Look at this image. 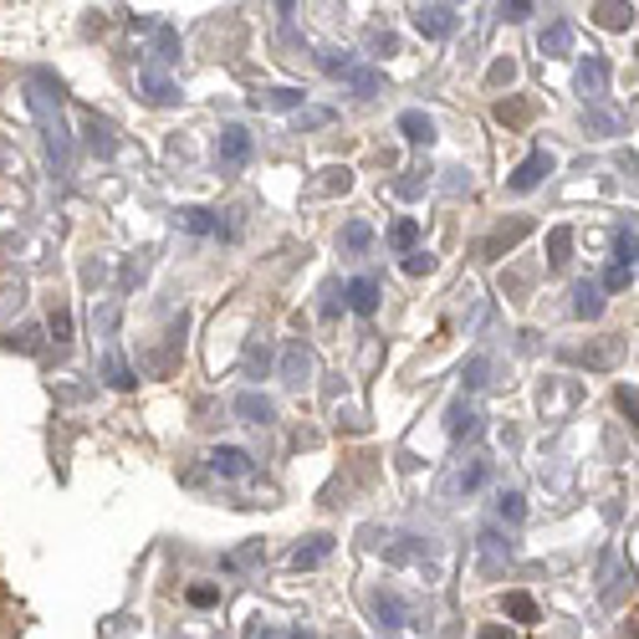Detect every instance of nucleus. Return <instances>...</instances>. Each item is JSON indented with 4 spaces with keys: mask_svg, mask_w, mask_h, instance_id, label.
I'll list each match as a JSON object with an SVG mask.
<instances>
[{
    "mask_svg": "<svg viewBox=\"0 0 639 639\" xmlns=\"http://www.w3.org/2000/svg\"><path fill=\"white\" fill-rule=\"evenodd\" d=\"M502 517L506 522H522V496H502Z\"/></svg>",
    "mask_w": 639,
    "mask_h": 639,
    "instance_id": "nucleus-14",
    "label": "nucleus"
},
{
    "mask_svg": "<svg viewBox=\"0 0 639 639\" xmlns=\"http://www.w3.org/2000/svg\"><path fill=\"white\" fill-rule=\"evenodd\" d=\"M578 312H584V318H594V312H599V292H594V287H584V292H578Z\"/></svg>",
    "mask_w": 639,
    "mask_h": 639,
    "instance_id": "nucleus-12",
    "label": "nucleus"
},
{
    "mask_svg": "<svg viewBox=\"0 0 639 639\" xmlns=\"http://www.w3.org/2000/svg\"><path fill=\"white\" fill-rule=\"evenodd\" d=\"M568 230H553V261H563V251H568Z\"/></svg>",
    "mask_w": 639,
    "mask_h": 639,
    "instance_id": "nucleus-17",
    "label": "nucleus"
},
{
    "mask_svg": "<svg viewBox=\"0 0 639 639\" xmlns=\"http://www.w3.org/2000/svg\"><path fill=\"white\" fill-rule=\"evenodd\" d=\"M486 639H506V635H502V629H492V635H486Z\"/></svg>",
    "mask_w": 639,
    "mask_h": 639,
    "instance_id": "nucleus-21",
    "label": "nucleus"
},
{
    "mask_svg": "<svg viewBox=\"0 0 639 639\" xmlns=\"http://www.w3.org/2000/svg\"><path fill=\"white\" fill-rule=\"evenodd\" d=\"M506 614H512L517 625H537V604L527 599V594H512V599H506Z\"/></svg>",
    "mask_w": 639,
    "mask_h": 639,
    "instance_id": "nucleus-3",
    "label": "nucleus"
},
{
    "mask_svg": "<svg viewBox=\"0 0 639 639\" xmlns=\"http://www.w3.org/2000/svg\"><path fill=\"white\" fill-rule=\"evenodd\" d=\"M261 558V543H251V547H240V553H230V563H236V568H246V563H256Z\"/></svg>",
    "mask_w": 639,
    "mask_h": 639,
    "instance_id": "nucleus-13",
    "label": "nucleus"
},
{
    "mask_svg": "<svg viewBox=\"0 0 639 639\" xmlns=\"http://www.w3.org/2000/svg\"><path fill=\"white\" fill-rule=\"evenodd\" d=\"M185 226L189 230H210V220H205V210H185Z\"/></svg>",
    "mask_w": 639,
    "mask_h": 639,
    "instance_id": "nucleus-18",
    "label": "nucleus"
},
{
    "mask_svg": "<svg viewBox=\"0 0 639 639\" xmlns=\"http://www.w3.org/2000/svg\"><path fill=\"white\" fill-rule=\"evenodd\" d=\"M215 599H220V594H215V588H189V604H200V609H210Z\"/></svg>",
    "mask_w": 639,
    "mask_h": 639,
    "instance_id": "nucleus-15",
    "label": "nucleus"
},
{
    "mask_svg": "<svg viewBox=\"0 0 639 639\" xmlns=\"http://www.w3.org/2000/svg\"><path fill=\"white\" fill-rule=\"evenodd\" d=\"M430 267H435V261H430V256H425V251H414V256H410V261H404V271H410V277H425V271H430Z\"/></svg>",
    "mask_w": 639,
    "mask_h": 639,
    "instance_id": "nucleus-11",
    "label": "nucleus"
},
{
    "mask_svg": "<svg viewBox=\"0 0 639 639\" xmlns=\"http://www.w3.org/2000/svg\"><path fill=\"white\" fill-rule=\"evenodd\" d=\"M543 169H547V154H533V159L517 169V179H512V189H533L537 179H543Z\"/></svg>",
    "mask_w": 639,
    "mask_h": 639,
    "instance_id": "nucleus-2",
    "label": "nucleus"
},
{
    "mask_svg": "<svg viewBox=\"0 0 639 639\" xmlns=\"http://www.w3.org/2000/svg\"><path fill=\"white\" fill-rule=\"evenodd\" d=\"M52 333H56V343L72 333V318H68V312H56V318H52Z\"/></svg>",
    "mask_w": 639,
    "mask_h": 639,
    "instance_id": "nucleus-16",
    "label": "nucleus"
},
{
    "mask_svg": "<svg viewBox=\"0 0 639 639\" xmlns=\"http://www.w3.org/2000/svg\"><path fill=\"white\" fill-rule=\"evenodd\" d=\"M400 128H404V134H410V138H430V123L420 118V113H404V118H400Z\"/></svg>",
    "mask_w": 639,
    "mask_h": 639,
    "instance_id": "nucleus-7",
    "label": "nucleus"
},
{
    "mask_svg": "<svg viewBox=\"0 0 639 639\" xmlns=\"http://www.w3.org/2000/svg\"><path fill=\"white\" fill-rule=\"evenodd\" d=\"M414 21H420V31H425V37H445V31L455 27V16L445 11V6H430V11H420Z\"/></svg>",
    "mask_w": 639,
    "mask_h": 639,
    "instance_id": "nucleus-1",
    "label": "nucleus"
},
{
    "mask_svg": "<svg viewBox=\"0 0 639 639\" xmlns=\"http://www.w3.org/2000/svg\"><path fill=\"white\" fill-rule=\"evenodd\" d=\"M210 466H215V471H226V476H240V471H246V455H240V451H215V455H210Z\"/></svg>",
    "mask_w": 639,
    "mask_h": 639,
    "instance_id": "nucleus-5",
    "label": "nucleus"
},
{
    "mask_svg": "<svg viewBox=\"0 0 639 639\" xmlns=\"http://www.w3.org/2000/svg\"><path fill=\"white\" fill-rule=\"evenodd\" d=\"M220 148H226V159H246V154H251V138L240 134V128H226V138H220Z\"/></svg>",
    "mask_w": 639,
    "mask_h": 639,
    "instance_id": "nucleus-4",
    "label": "nucleus"
},
{
    "mask_svg": "<svg viewBox=\"0 0 639 639\" xmlns=\"http://www.w3.org/2000/svg\"><path fill=\"white\" fill-rule=\"evenodd\" d=\"M318 558H322V543H318V547H307V553H297V568H312Z\"/></svg>",
    "mask_w": 639,
    "mask_h": 639,
    "instance_id": "nucleus-19",
    "label": "nucleus"
},
{
    "mask_svg": "<svg viewBox=\"0 0 639 639\" xmlns=\"http://www.w3.org/2000/svg\"><path fill=\"white\" fill-rule=\"evenodd\" d=\"M496 118H502V123H522V118H527V103H502V107H496Z\"/></svg>",
    "mask_w": 639,
    "mask_h": 639,
    "instance_id": "nucleus-9",
    "label": "nucleus"
},
{
    "mask_svg": "<svg viewBox=\"0 0 639 639\" xmlns=\"http://www.w3.org/2000/svg\"><path fill=\"white\" fill-rule=\"evenodd\" d=\"M353 312H373V302H379V292H373V281H353Z\"/></svg>",
    "mask_w": 639,
    "mask_h": 639,
    "instance_id": "nucleus-6",
    "label": "nucleus"
},
{
    "mask_svg": "<svg viewBox=\"0 0 639 639\" xmlns=\"http://www.w3.org/2000/svg\"><path fill=\"white\" fill-rule=\"evenodd\" d=\"M414 236H420V226H414V220H400V226H394V246H404V251L414 246Z\"/></svg>",
    "mask_w": 639,
    "mask_h": 639,
    "instance_id": "nucleus-8",
    "label": "nucleus"
},
{
    "mask_svg": "<svg viewBox=\"0 0 639 639\" xmlns=\"http://www.w3.org/2000/svg\"><path fill=\"white\" fill-rule=\"evenodd\" d=\"M343 240L353 246V251H363V246H369L373 236H369V226H348V230H343Z\"/></svg>",
    "mask_w": 639,
    "mask_h": 639,
    "instance_id": "nucleus-10",
    "label": "nucleus"
},
{
    "mask_svg": "<svg viewBox=\"0 0 639 639\" xmlns=\"http://www.w3.org/2000/svg\"><path fill=\"white\" fill-rule=\"evenodd\" d=\"M240 414H261L267 420V400H240Z\"/></svg>",
    "mask_w": 639,
    "mask_h": 639,
    "instance_id": "nucleus-20",
    "label": "nucleus"
}]
</instances>
